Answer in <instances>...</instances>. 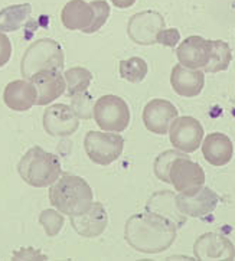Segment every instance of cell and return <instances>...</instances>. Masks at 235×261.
Masks as SVG:
<instances>
[{
  "instance_id": "cell-1",
  "label": "cell",
  "mask_w": 235,
  "mask_h": 261,
  "mask_svg": "<svg viewBox=\"0 0 235 261\" xmlns=\"http://www.w3.org/2000/svg\"><path fill=\"white\" fill-rule=\"evenodd\" d=\"M177 225L172 219L146 211L127 219L124 238L127 244L142 254H159L170 248L177 236Z\"/></svg>"
},
{
  "instance_id": "cell-2",
  "label": "cell",
  "mask_w": 235,
  "mask_h": 261,
  "mask_svg": "<svg viewBox=\"0 0 235 261\" xmlns=\"http://www.w3.org/2000/svg\"><path fill=\"white\" fill-rule=\"evenodd\" d=\"M48 196L50 205L68 217L84 214L94 202L91 186L84 177L75 175H62L50 185Z\"/></svg>"
},
{
  "instance_id": "cell-3",
  "label": "cell",
  "mask_w": 235,
  "mask_h": 261,
  "mask_svg": "<svg viewBox=\"0 0 235 261\" xmlns=\"http://www.w3.org/2000/svg\"><path fill=\"white\" fill-rule=\"evenodd\" d=\"M17 172L28 185L46 188L54 185L62 173L58 156L39 146L31 147L17 163Z\"/></svg>"
},
{
  "instance_id": "cell-4",
  "label": "cell",
  "mask_w": 235,
  "mask_h": 261,
  "mask_svg": "<svg viewBox=\"0 0 235 261\" xmlns=\"http://www.w3.org/2000/svg\"><path fill=\"white\" fill-rule=\"evenodd\" d=\"M64 64L65 57L62 46L54 39L43 38L32 43L25 51L20 62V72L25 80H31L39 71H62Z\"/></svg>"
},
{
  "instance_id": "cell-5",
  "label": "cell",
  "mask_w": 235,
  "mask_h": 261,
  "mask_svg": "<svg viewBox=\"0 0 235 261\" xmlns=\"http://www.w3.org/2000/svg\"><path fill=\"white\" fill-rule=\"evenodd\" d=\"M93 117L101 130L121 133L130 124V109L117 95H102L94 104Z\"/></svg>"
},
{
  "instance_id": "cell-6",
  "label": "cell",
  "mask_w": 235,
  "mask_h": 261,
  "mask_svg": "<svg viewBox=\"0 0 235 261\" xmlns=\"http://www.w3.org/2000/svg\"><path fill=\"white\" fill-rule=\"evenodd\" d=\"M84 149L91 162L107 166L121 156L124 139L111 132H88L84 139Z\"/></svg>"
},
{
  "instance_id": "cell-7",
  "label": "cell",
  "mask_w": 235,
  "mask_h": 261,
  "mask_svg": "<svg viewBox=\"0 0 235 261\" xmlns=\"http://www.w3.org/2000/svg\"><path fill=\"white\" fill-rule=\"evenodd\" d=\"M169 177L170 185H173L179 194H195L205 185L203 168L186 156H180L172 162L169 168Z\"/></svg>"
},
{
  "instance_id": "cell-8",
  "label": "cell",
  "mask_w": 235,
  "mask_h": 261,
  "mask_svg": "<svg viewBox=\"0 0 235 261\" xmlns=\"http://www.w3.org/2000/svg\"><path fill=\"white\" fill-rule=\"evenodd\" d=\"M162 29H165V17L159 12L144 10L130 17L127 34L137 45L150 46L158 43V35Z\"/></svg>"
},
{
  "instance_id": "cell-9",
  "label": "cell",
  "mask_w": 235,
  "mask_h": 261,
  "mask_svg": "<svg viewBox=\"0 0 235 261\" xmlns=\"http://www.w3.org/2000/svg\"><path fill=\"white\" fill-rule=\"evenodd\" d=\"M169 139L172 146L184 153H193L199 149L203 140V127L199 120L182 116L176 117L169 128Z\"/></svg>"
},
{
  "instance_id": "cell-10",
  "label": "cell",
  "mask_w": 235,
  "mask_h": 261,
  "mask_svg": "<svg viewBox=\"0 0 235 261\" xmlns=\"http://www.w3.org/2000/svg\"><path fill=\"white\" fill-rule=\"evenodd\" d=\"M193 254L201 261H232L235 247L227 237L218 232H205L195 241Z\"/></svg>"
},
{
  "instance_id": "cell-11",
  "label": "cell",
  "mask_w": 235,
  "mask_h": 261,
  "mask_svg": "<svg viewBox=\"0 0 235 261\" xmlns=\"http://www.w3.org/2000/svg\"><path fill=\"white\" fill-rule=\"evenodd\" d=\"M80 127V117L67 104H52L43 113V128L52 137L72 136Z\"/></svg>"
},
{
  "instance_id": "cell-12",
  "label": "cell",
  "mask_w": 235,
  "mask_h": 261,
  "mask_svg": "<svg viewBox=\"0 0 235 261\" xmlns=\"http://www.w3.org/2000/svg\"><path fill=\"white\" fill-rule=\"evenodd\" d=\"M176 208L185 217L192 218H203L217 210L219 196L212 189L203 185L195 194H179L175 196Z\"/></svg>"
},
{
  "instance_id": "cell-13",
  "label": "cell",
  "mask_w": 235,
  "mask_h": 261,
  "mask_svg": "<svg viewBox=\"0 0 235 261\" xmlns=\"http://www.w3.org/2000/svg\"><path fill=\"white\" fill-rule=\"evenodd\" d=\"M177 114V109L169 100L153 98L143 109V123L150 133L163 136L168 133Z\"/></svg>"
},
{
  "instance_id": "cell-14",
  "label": "cell",
  "mask_w": 235,
  "mask_h": 261,
  "mask_svg": "<svg viewBox=\"0 0 235 261\" xmlns=\"http://www.w3.org/2000/svg\"><path fill=\"white\" fill-rule=\"evenodd\" d=\"M176 54L180 65L191 69L205 68L212 54V42L202 36H189L177 46Z\"/></svg>"
},
{
  "instance_id": "cell-15",
  "label": "cell",
  "mask_w": 235,
  "mask_h": 261,
  "mask_svg": "<svg viewBox=\"0 0 235 261\" xmlns=\"http://www.w3.org/2000/svg\"><path fill=\"white\" fill-rule=\"evenodd\" d=\"M31 81L36 88V104L48 106L59 98L67 90V81L61 71L45 69L32 75Z\"/></svg>"
},
{
  "instance_id": "cell-16",
  "label": "cell",
  "mask_w": 235,
  "mask_h": 261,
  "mask_svg": "<svg viewBox=\"0 0 235 261\" xmlns=\"http://www.w3.org/2000/svg\"><path fill=\"white\" fill-rule=\"evenodd\" d=\"M71 225L81 237L95 238L100 237L109 225V214L102 203L93 202L84 214L71 217Z\"/></svg>"
},
{
  "instance_id": "cell-17",
  "label": "cell",
  "mask_w": 235,
  "mask_h": 261,
  "mask_svg": "<svg viewBox=\"0 0 235 261\" xmlns=\"http://www.w3.org/2000/svg\"><path fill=\"white\" fill-rule=\"evenodd\" d=\"M170 85L180 97H196L202 93L205 85V74L201 69H191L180 64L172 68Z\"/></svg>"
},
{
  "instance_id": "cell-18",
  "label": "cell",
  "mask_w": 235,
  "mask_h": 261,
  "mask_svg": "<svg viewBox=\"0 0 235 261\" xmlns=\"http://www.w3.org/2000/svg\"><path fill=\"white\" fill-rule=\"evenodd\" d=\"M3 101L10 110L28 111L36 104V88L31 80H16L5 87Z\"/></svg>"
},
{
  "instance_id": "cell-19",
  "label": "cell",
  "mask_w": 235,
  "mask_h": 261,
  "mask_svg": "<svg viewBox=\"0 0 235 261\" xmlns=\"http://www.w3.org/2000/svg\"><path fill=\"white\" fill-rule=\"evenodd\" d=\"M202 154L212 166H225L234 156V144L224 133H211L202 143Z\"/></svg>"
},
{
  "instance_id": "cell-20",
  "label": "cell",
  "mask_w": 235,
  "mask_h": 261,
  "mask_svg": "<svg viewBox=\"0 0 235 261\" xmlns=\"http://www.w3.org/2000/svg\"><path fill=\"white\" fill-rule=\"evenodd\" d=\"M61 20L69 31L84 32L93 22V8L84 0H69L61 12Z\"/></svg>"
},
{
  "instance_id": "cell-21",
  "label": "cell",
  "mask_w": 235,
  "mask_h": 261,
  "mask_svg": "<svg viewBox=\"0 0 235 261\" xmlns=\"http://www.w3.org/2000/svg\"><path fill=\"white\" fill-rule=\"evenodd\" d=\"M146 211L149 212H156L160 214L166 218L172 219L177 228H180L185 224L186 217L184 214H180L176 208V202H175V195L169 191L165 192H158L151 196L149 202L146 205Z\"/></svg>"
},
{
  "instance_id": "cell-22",
  "label": "cell",
  "mask_w": 235,
  "mask_h": 261,
  "mask_svg": "<svg viewBox=\"0 0 235 261\" xmlns=\"http://www.w3.org/2000/svg\"><path fill=\"white\" fill-rule=\"evenodd\" d=\"M32 13V6L29 3L13 5L0 10V32H13L20 29L28 22Z\"/></svg>"
},
{
  "instance_id": "cell-23",
  "label": "cell",
  "mask_w": 235,
  "mask_h": 261,
  "mask_svg": "<svg viewBox=\"0 0 235 261\" xmlns=\"http://www.w3.org/2000/svg\"><path fill=\"white\" fill-rule=\"evenodd\" d=\"M212 42V54H211L208 65L203 68L205 72L217 74L221 71H227L231 61H232V51L231 46L224 41H211Z\"/></svg>"
},
{
  "instance_id": "cell-24",
  "label": "cell",
  "mask_w": 235,
  "mask_h": 261,
  "mask_svg": "<svg viewBox=\"0 0 235 261\" xmlns=\"http://www.w3.org/2000/svg\"><path fill=\"white\" fill-rule=\"evenodd\" d=\"M64 78L67 81V94L71 98L72 95L80 93H84L88 90L93 81V74L83 67H74L71 69H67Z\"/></svg>"
},
{
  "instance_id": "cell-25",
  "label": "cell",
  "mask_w": 235,
  "mask_h": 261,
  "mask_svg": "<svg viewBox=\"0 0 235 261\" xmlns=\"http://www.w3.org/2000/svg\"><path fill=\"white\" fill-rule=\"evenodd\" d=\"M118 71H120V76L123 80L136 84V83H142L143 80L146 78L149 67H147V62L143 58L133 57V58L120 61Z\"/></svg>"
},
{
  "instance_id": "cell-26",
  "label": "cell",
  "mask_w": 235,
  "mask_h": 261,
  "mask_svg": "<svg viewBox=\"0 0 235 261\" xmlns=\"http://www.w3.org/2000/svg\"><path fill=\"white\" fill-rule=\"evenodd\" d=\"M180 156H185V153L180 152V150H166V152L160 153L159 156L154 160V165H153V172L158 179H160L162 182L165 184H170V177H169V168L172 165V162Z\"/></svg>"
},
{
  "instance_id": "cell-27",
  "label": "cell",
  "mask_w": 235,
  "mask_h": 261,
  "mask_svg": "<svg viewBox=\"0 0 235 261\" xmlns=\"http://www.w3.org/2000/svg\"><path fill=\"white\" fill-rule=\"evenodd\" d=\"M39 224L45 229V234L48 237H55L61 232V229L64 228L65 218L62 217V214L58 210H45L39 215Z\"/></svg>"
},
{
  "instance_id": "cell-28",
  "label": "cell",
  "mask_w": 235,
  "mask_h": 261,
  "mask_svg": "<svg viewBox=\"0 0 235 261\" xmlns=\"http://www.w3.org/2000/svg\"><path fill=\"white\" fill-rule=\"evenodd\" d=\"M90 5L93 8V22L84 31L87 35L100 31L110 17V5L106 0H93Z\"/></svg>"
},
{
  "instance_id": "cell-29",
  "label": "cell",
  "mask_w": 235,
  "mask_h": 261,
  "mask_svg": "<svg viewBox=\"0 0 235 261\" xmlns=\"http://www.w3.org/2000/svg\"><path fill=\"white\" fill-rule=\"evenodd\" d=\"M72 98V110L75 111V114L80 118H84V120H88V118L93 117V110H94V101L93 95L90 93H80L75 94L71 97Z\"/></svg>"
},
{
  "instance_id": "cell-30",
  "label": "cell",
  "mask_w": 235,
  "mask_h": 261,
  "mask_svg": "<svg viewBox=\"0 0 235 261\" xmlns=\"http://www.w3.org/2000/svg\"><path fill=\"white\" fill-rule=\"evenodd\" d=\"M179 41H180V34L176 28L162 29L158 35V43H162L169 48H175Z\"/></svg>"
},
{
  "instance_id": "cell-31",
  "label": "cell",
  "mask_w": 235,
  "mask_h": 261,
  "mask_svg": "<svg viewBox=\"0 0 235 261\" xmlns=\"http://www.w3.org/2000/svg\"><path fill=\"white\" fill-rule=\"evenodd\" d=\"M12 260H16V261H23V260H48V257L46 255H43L41 251H36L34 250L32 247H28V248H22V250H19L16 253H13V257H12Z\"/></svg>"
},
{
  "instance_id": "cell-32",
  "label": "cell",
  "mask_w": 235,
  "mask_h": 261,
  "mask_svg": "<svg viewBox=\"0 0 235 261\" xmlns=\"http://www.w3.org/2000/svg\"><path fill=\"white\" fill-rule=\"evenodd\" d=\"M12 57V43L8 35L0 32V68L5 67Z\"/></svg>"
},
{
  "instance_id": "cell-33",
  "label": "cell",
  "mask_w": 235,
  "mask_h": 261,
  "mask_svg": "<svg viewBox=\"0 0 235 261\" xmlns=\"http://www.w3.org/2000/svg\"><path fill=\"white\" fill-rule=\"evenodd\" d=\"M111 3L118 9H128L136 3V0H111Z\"/></svg>"
}]
</instances>
